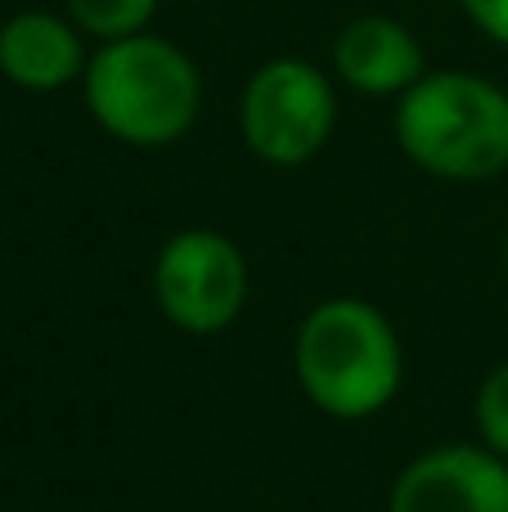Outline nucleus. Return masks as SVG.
<instances>
[{"label":"nucleus","instance_id":"1","mask_svg":"<svg viewBox=\"0 0 508 512\" xmlns=\"http://www.w3.org/2000/svg\"><path fill=\"white\" fill-rule=\"evenodd\" d=\"M302 396L333 423L378 418L405 387V346L387 310L365 297H324L293 333Z\"/></svg>","mask_w":508,"mask_h":512},{"label":"nucleus","instance_id":"2","mask_svg":"<svg viewBox=\"0 0 508 512\" xmlns=\"http://www.w3.org/2000/svg\"><path fill=\"white\" fill-rule=\"evenodd\" d=\"M81 99L108 140L126 149H167L185 140L203 113V72L176 41L135 32L90 54Z\"/></svg>","mask_w":508,"mask_h":512},{"label":"nucleus","instance_id":"3","mask_svg":"<svg viewBox=\"0 0 508 512\" xmlns=\"http://www.w3.org/2000/svg\"><path fill=\"white\" fill-rule=\"evenodd\" d=\"M396 149L450 185H482L508 171V90L482 72L428 68L392 113Z\"/></svg>","mask_w":508,"mask_h":512},{"label":"nucleus","instance_id":"4","mask_svg":"<svg viewBox=\"0 0 508 512\" xmlns=\"http://www.w3.org/2000/svg\"><path fill=\"white\" fill-rule=\"evenodd\" d=\"M338 126V95L320 63L302 54L266 59L239 95V135L266 167H306Z\"/></svg>","mask_w":508,"mask_h":512},{"label":"nucleus","instance_id":"5","mask_svg":"<svg viewBox=\"0 0 508 512\" xmlns=\"http://www.w3.org/2000/svg\"><path fill=\"white\" fill-rule=\"evenodd\" d=\"M252 297V265L230 234L212 225L176 230L153 256V301L185 337H216L239 324Z\"/></svg>","mask_w":508,"mask_h":512},{"label":"nucleus","instance_id":"6","mask_svg":"<svg viewBox=\"0 0 508 512\" xmlns=\"http://www.w3.org/2000/svg\"><path fill=\"white\" fill-rule=\"evenodd\" d=\"M387 512H508V459L482 441L432 445L396 472Z\"/></svg>","mask_w":508,"mask_h":512},{"label":"nucleus","instance_id":"7","mask_svg":"<svg viewBox=\"0 0 508 512\" xmlns=\"http://www.w3.org/2000/svg\"><path fill=\"white\" fill-rule=\"evenodd\" d=\"M90 54L86 32L68 14L50 9H23L0 23V77L32 95H54V90L81 81Z\"/></svg>","mask_w":508,"mask_h":512},{"label":"nucleus","instance_id":"8","mask_svg":"<svg viewBox=\"0 0 508 512\" xmlns=\"http://www.w3.org/2000/svg\"><path fill=\"white\" fill-rule=\"evenodd\" d=\"M333 72L356 95L401 99L428 72V54H423V41L401 18L360 14L333 41Z\"/></svg>","mask_w":508,"mask_h":512},{"label":"nucleus","instance_id":"9","mask_svg":"<svg viewBox=\"0 0 508 512\" xmlns=\"http://www.w3.org/2000/svg\"><path fill=\"white\" fill-rule=\"evenodd\" d=\"M158 5L162 0H63L72 23L86 36H95L99 45L122 41V36H135V32H149Z\"/></svg>","mask_w":508,"mask_h":512},{"label":"nucleus","instance_id":"10","mask_svg":"<svg viewBox=\"0 0 508 512\" xmlns=\"http://www.w3.org/2000/svg\"><path fill=\"white\" fill-rule=\"evenodd\" d=\"M473 427H477V441H482L486 450H495L500 459H508V360L495 364V369L477 382Z\"/></svg>","mask_w":508,"mask_h":512},{"label":"nucleus","instance_id":"11","mask_svg":"<svg viewBox=\"0 0 508 512\" xmlns=\"http://www.w3.org/2000/svg\"><path fill=\"white\" fill-rule=\"evenodd\" d=\"M459 9L473 18V27L486 41L508 50V0H459Z\"/></svg>","mask_w":508,"mask_h":512},{"label":"nucleus","instance_id":"12","mask_svg":"<svg viewBox=\"0 0 508 512\" xmlns=\"http://www.w3.org/2000/svg\"><path fill=\"white\" fill-rule=\"evenodd\" d=\"M504 270H508V234H504Z\"/></svg>","mask_w":508,"mask_h":512}]
</instances>
